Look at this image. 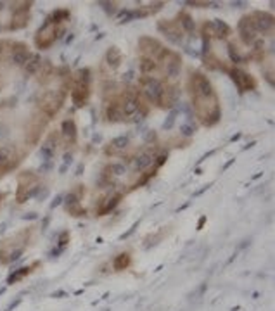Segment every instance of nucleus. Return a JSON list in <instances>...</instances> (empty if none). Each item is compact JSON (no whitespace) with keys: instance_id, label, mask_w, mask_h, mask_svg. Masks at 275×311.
Listing matches in <instances>:
<instances>
[{"instance_id":"f257e3e1","label":"nucleus","mask_w":275,"mask_h":311,"mask_svg":"<svg viewBox=\"0 0 275 311\" xmlns=\"http://www.w3.org/2000/svg\"><path fill=\"white\" fill-rule=\"evenodd\" d=\"M66 90H68V85L66 81L63 83V87L59 88V90H49L45 92L44 96L40 99V109L42 113L45 114L47 118H52L59 113V109L63 107V102L66 99Z\"/></svg>"},{"instance_id":"f03ea898","label":"nucleus","mask_w":275,"mask_h":311,"mask_svg":"<svg viewBox=\"0 0 275 311\" xmlns=\"http://www.w3.org/2000/svg\"><path fill=\"white\" fill-rule=\"evenodd\" d=\"M139 85H140V88H142L144 97H146L149 102H152V104H158L159 102V97H161L165 85H163L161 81L158 80V78L146 76V74H144V76L139 78Z\"/></svg>"},{"instance_id":"7ed1b4c3","label":"nucleus","mask_w":275,"mask_h":311,"mask_svg":"<svg viewBox=\"0 0 275 311\" xmlns=\"http://www.w3.org/2000/svg\"><path fill=\"white\" fill-rule=\"evenodd\" d=\"M189 90H191V97H213L217 96L213 90L209 80L202 73H192L191 80H189Z\"/></svg>"},{"instance_id":"20e7f679","label":"nucleus","mask_w":275,"mask_h":311,"mask_svg":"<svg viewBox=\"0 0 275 311\" xmlns=\"http://www.w3.org/2000/svg\"><path fill=\"white\" fill-rule=\"evenodd\" d=\"M232 33V28L222 19H211V21H204L202 24V37L204 38H227Z\"/></svg>"},{"instance_id":"39448f33","label":"nucleus","mask_w":275,"mask_h":311,"mask_svg":"<svg viewBox=\"0 0 275 311\" xmlns=\"http://www.w3.org/2000/svg\"><path fill=\"white\" fill-rule=\"evenodd\" d=\"M139 47L142 50V57H149L152 61H159L165 52V47H163L161 42H158L156 38L150 37H142L139 40Z\"/></svg>"},{"instance_id":"423d86ee","label":"nucleus","mask_w":275,"mask_h":311,"mask_svg":"<svg viewBox=\"0 0 275 311\" xmlns=\"http://www.w3.org/2000/svg\"><path fill=\"white\" fill-rule=\"evenodd\" d=\"M55 28L57 26L52 24L49 19H45L44 24L38 28L37 35H35V44L38 48H49L55 42Z\"/></svg>"},{"instance_id":"0eeeda50","label":"nucleus","mask_w":275,"mask_h":311,"mask_svg":"<svg viewBox=\"0 0 275 311\" xmlns=\"http://www.w3.org/2000/svg\"><path fill=\"white\" fill-rule=\"evenodd\" d=\"M29 5H31V2H16L12 7V23L9 24V29H21L28 24Z\"/></svg>"},{"instance_id":"6e6552de","label":"nucleus","mask_w":275,"mask_h":311,"mask_svg":"<svg viewBox=\"0 0 275 311\" xmlns=\"http://www.w3.org/2000/svg\"><path fill=\"white\" fill-rule=\"evenodd\" d=\"M251 23H253L256 33H263V35H270L274 31V16L270 12H263V11H254L253 14L250 16Z\"/></svg>"},{"instance_id":"1a4fd4ad","label":"nucleus","mask_w":275,"mask_h":311,"mask_svg":"<svg viewBox=\"0 0 275 311\" xmlns=\"http://www.w3.org/2000/svg\"><path fill=\"white\" fill-rule=\"evenodd\" d=\"M158 29L166 37V40L173 45H182L183 44V31L176 21H159Z\"/></svg>"},{"instance_id":"9d476101","label":"nucleus","mask_w":275,"mask_h":311,"mask_svg":"<svg viewBox=\"0 0 275 311\" xmlns=\"http://www.w3.org/2000/svg\"><path fill=\"white\" fill-rule=\"evenodd\" d=\"M228 74H230L235 87L239 88V92H248V90H254V88H256V80H254L250 73H246V71L234 68V70H228Z\"/></svg>"},{"instance_id":"9b49d317","label":"nucleus","mask_w":275,"mask_h":311,"mask_svg":"<svg viewBox=\"0 0 275 311\" xmlns=\"http://www.w3.org/2000/svg\"><path fill=\"white\" fill-rule=\"evenodd\" d=\"M19 163L16 149L12 145H0V176L16 168Z\"/></svg>"},{"instance_id":"f8f14e48","label":"nucleus","mask_w":275,"mask_h":311,"mask_svg":"<svg viewBox=\"0 0 275 311\" xmlns=\"http://www.w3.org/2000/svg\"><path fill=\"white\" fill-rule=\"evenodd\" d=\"M159 61H165L166 76L176 78L180 74V70H182V59H180V55L176 54V52L165 48V52H163V55H161Z\"/></svg>"},{"instance_id":"ddd939ff","label":"nucleus","mask_w":275,"mask_h":311,"mask_svg":"<svg viewBox=\"0 0 275 311\" xmlns=\"http://www.w3.org/2000/svg\"><path fill=\"white\" fill-rule=\"evenodd\" d=\"M139 106H140V99H139V96H137L135 88H128V90H125V94H123V100H121V104H120L123 116H133V114L139 111Z\"/></svg>"},{"instance_id":"4468645a","label":"nucleus","mask_w":275,"mask_h":311,"mask_svg":"<svg viewBox=\"0 0 275 311\" xmlns=\"http://www.w3.org/2000/svg\"><path fill=\"white\" fill-rule=\"evenodd\" d=\"M237 31H239L241 40L246 45H251L258 40V33H256V29H254L253 23H251L250 16L241 18V21H239V24H237Z\"/></svg>"},{"instance_id":"2eb2a0df","label":"nucleus","mask_w":275,"mask_h":311,"mask_svg":"<svg viewBox=\"0 0 275 311\" xmlns=\"http://www.w3.org/2000/svg\"><path fill=\"white\" fill-rule=\"evenodd\" d=\"M154 154L150 152V150H144V152H139L137 156H133V158H130L128 161L132 163V168L135 169V171H144V169H147L149 166L154 165Z\"/></svg>"},{"instance_id":"dca6fc26","label":"nucleus","mask_w":275,"mask_h":311,"mask_svg":"<svg viewBox=\"0 0 275 311\" xmlns=\"http://www.w3.org/2000/svg\"><path fill=\"white\" fill-rule=\"evenodd\" d=\"M178 97H180L178 87H175V85H170V87H165V88H163L161 97H159L158 106H159V107H168V109H172V107L175 106V104H178Z\"/></svg>"},{"instance_id":"f3484780","label":"nucleus","mask_w":275,"mask_h":311,"mask_svg":"<svg viewBox=\"0 0 275 311\" xmlns=\"http://www.w3.org/2000/svg\"><path fill=\"white\" fill-rule=\"evenodd\" d=\"M88 97H90V85H81L75 83L73 90H71V100L76 107H83L88 102Z\"/></svg>"},{"instance_id":"a211bd4d","label":"nucleus","mask_w":275,"mask_h":311,"mask_svg":"<svg viewBox=\"0 0 275 311\" xmlns=\"http://www.w3.org/2000/svg\"><path fill=\"white\" fill-rule=\"evenodd\" d=\"M57 133H50V135L47 137V140H45L44 144H42V149H40V158L44 163H50L52 158H54L55 154V149H57Z\"/></svg>"},{"instance_id":"6ab92c4d","label":"nucleus","mask_w":275,"mask_h":311,"mask_svg":"<svg viewBox=\"0 0 275 311\" xmlns=\"http://www.w3.org/2000/svg\"><path fill=\"white\" fill-rule=\"evenodd\" d=\"M130 145V137L128 135H120L116 139H113L109 142V145L104 149L106 156H116V154H121L126 147Z\"/></svg>"},{"instance_id":"aec40b11","label":"nucleus","mask_w":275,"mask_h":311,"mask_svg":"<svg viewBox=\"0 0 275 311\" xmlns=\"http://www.w3.org/2000/svg\"><path fill=\"white\" fill-rule=\"evenodd\" d=\"M28 57H29L28 45L21 44V42H18V44L12 45L11 59H12V62H14L16 66H25L26 61H28Z\"/></svg>"},{"instance_id":"412c9836","label":"nucleus","mask_w":275,"mask_h":311,"mask_svg":"<svg viewBox=\"0 0 275 311\" xmlns=\"http://www.w3.org/2000/svg\"><path fill=\"white\" fill-rule=\"evenodd\" d=\"M120 199H121L120 192H118V194H111V195H107V197H104L102 201H100L99 209H97V215L104 216V215H107L109 211H113V209L120 204Z\"/></svg>"},{"instance_id":"4be33fe9","label":"nucleus","mask_w":275,"mask_h":311,"mask_svg":"<svg viewBox=\"0 0 275 311\" xmlns=\"http://www.w3.org/2000/svg\"><path fill=\"white\" fill-rule=\"evenodd\" d=\"M176 24L180 26V29H182L183 33H194V29H196L194 18L185 11H182L178 16H176Z\"/></svg>"},{"instance_id":"5701e85b","label":"nucleus","mask_w":275,"mask_h":311,"mask_svg":"<svg viewBox=\"0 0 275 311\" xmlns=\"http://www.w3.org/2000/svg\"><path fill=\"white\" fill-rule=\"evenodd\" d=\"M61 133H63V139L66 140L68 144H75L78 137V130L76 124H75L73 120H64L63 126H61Z\"/></svg>"},{"instance_id":"b1692460","label":"nucleus","mask_w":275,"mask_h":311,"mask_svg":"<svg viewBox=\"0 0 275 311\" xmlns=\"http://www.w3.org/2000/svg\"><path fill=\"white\" fill-rule=\"evenodd\" d=\"M106 62H107V66H109L111 70H116V68H120V64L123 62V54H121L120 48L111 47L109 50L106 52Z\"/></svg>"},{"instance_id":"393cba45","label":"nucleus","mask_w":275,"mask_h":311,"mask_svg":"<svg viewBox=\"0 0 275 311\" xmlns=\"http://www.w3.org/2000/svg\"><path fill=\"white\" fill-rule=\"evenodd\" d=\"M106 118H107V121H111V123H120V121L125 120V116H123V113H121L120 104L111 102L109 106L106 107Z\"/></svg>"},{"instance_id":"a878e982","label":"nucleus","mask_w":275,"mask_h":311,"mask_svg":"<svg viewBox=\"0 0 275 311\" xmlns=\"http://www.w3.org/2000/svg\"><path fill=\"white\" fill-rule=\"evenodd\" d=\"M42 68V57L38 54H33V55H29L28 61H26L25 64V71L26 74H35L38 70Z\"/></svg>"},{"instance_id":"bb28decb","label":"nucleus","mask_w":275,"mask_h":311,"mask_svg":"<svg viewBox=\"0 0 275 311\" xmlns=\"http://www.w3.org/2000/svg\"><path fill=\"white\" fill-rule=\"evenodd\" d=\"M139 68H140V73L147 76V74L154 73V71L158 70V62L152 61V59H149V57H142L139 62Z\"/></svg>"},{"instance_id":"cd10ccee","label":"nucleus","mask_w":275,"mask_h":311,"mask_svg":"<svg viewBox=\"0 0 275 311\" xmlns=\"http://www.w3.org/2000/svg\"><path fill=\"white\" fill-rule=\"evenodd\" d=\"M227 52H228V57H230V61L235 62V64H241V62L246 61V55H242L241 52L237 50L235 44H228L227 45Z\"/></svg>"},{"instance_id":"c85d7f7f","label":"nucleus","mask_w":275,"mask_h":311,"mask_svg":"<svg viewBox=\"0 0 275 311\" xmlns=\"http://www.w3.org/2000/svg\"><path fill=\"white\" fill-rule=\"evenodd\" d=\"M90 76H92L90 70H88V68H83V70H78L76 73H75L73 80H75V83L90 85Z\"/></svg>"},{"instance_id":"c756f323","label":"nucleus","mask_w":275,"mask_h":311,"mask_svg":"<svg viewBox=\"0 0 275 311\" xmlns=\"http://www.w3.org/2000/svg\"><path fill=\"white\" fill-rule=\"evenodd\" d=\"M130 264V254L128 253H121V254H118L116 258H114V263H113V266H114V270H125L126 266Z\"/></svg>"},{"instance_id":"7c9ffc66","label":"nucleus","mask_w":275,"mask_h":311,"mask_svg":"<svg viewBox=\"0 0 275 311\" xmlns=\"http://www.w3.org/2000/svg\"><path fill=\"white\" fill-rule=\"evenodd\" d=\"M68 18H70V11H68V9H57V11L52 12V16L49 18V21H50L52 24H57V23L66 21Z\"/></svg>"},{"instance_id":"2f4dec72","label":"nucleus","mask_w":275,"mask_h":311,"mask_svg":"<svg viewBox=\"0 0 275 311\" xmlns=\"http://www.w3.org/2000/svg\"><path fill=\"white\" fill-rule=\"evenodd\" d=\"M132 19H135V14H133V11H128V9H121V11L116 14V21L120 23V24L132 21Z\"/></svg>"},{"instance_id":"473e14b6","label":"nucleus","mask_w":275,"mask_h":311,"mask_svg":"<svg viewBox=\"0 0 275 311\" xmlns=\"http://www.w3.org/2000/svg\"><path fill=\"white\" fill-rule=\"evenodd\" d=\"M194 133H196V124L192 123V121L180 124V135L182 137H192Z\"/></svg>"},{"instance_id":"72a5a7b5","label":"nucleus","mask_w":275,"mask_h":311,"mask_svg":"<svg viewBox=\"0 0 275 311\" xmlns=\"http://www.w3.org/2000/svg\"><path fill=\"white\" fill-rule=\"evenodd\" d=\"M107 168L113 173V176H123L126 173V166L123 165V163H111Z\"/></svg>"},{"instance_id":"f704fd0d","label":"nucleus","mask_w":275,"mask_h":311,"mask_svg":"<svg viewBox=\"0 0 275 311\" xmlns=\"http://www.w3.org/2000/svg\"><path fill=\"white\" fill-rule=\"evenodd\" d=\"M31 268L33 266H28V268H19L16 273H12L11 277H9V280H7V284H12V282H18V280H21L23 277H26V275L31 271Z\"/></svg>"},{"instance_id":"c9c22d12","label":"nucleus","mask_w":275,"mask_h":311,"mask_svg":"<svg viewBox=\"0 0 275 311\" xmlns=\"http://www.w3.org/2000/svg\"><path fill=\"white\" fill-rule=\"evenodd\" d=\"M176 116H178V111H176V109L170 111L168 118H166L165 123H163V130H172L173 124H175V121H176Z\"/></svg>"},{"instance_id":"e433bc0d","label":"nucleus","mask_w":275,"mask_h":311,"mask_svg":"<svg viewBox=\"0 0 275 311\" xmlns=\"http://www.w3.org/2000/svg\"><path fill=\"white\" fill-rule=\"evenodd\" d=\"M97 5H100L107 16H114L118 12V9H116L118 5L114 4V2H97Z\"/></svg>"},{"instance_id":"4c0bfd02","label":"nucleus","mask_w":275,"mask_h":311,"mask_svg":"<svg viewBox=\"0 0 275 311\" xmlns=\"http://www.w3.org/2000/svg\"><path fill=\"white\" fill-rule=\"evenodd\" d=\"M140 133H142L144 140H146L147 144L154 142V140H156V133H154V130H144V132H140Z\"/></svg>"},{"instance_id":"58836bf2","label":"nucleus","mask_w":275,"mask_h":311,"mask_svg":"<svg viewBox=\"0 0 275 311\" xmlns=\"http://www.w3.org/2000/svg\"><path fill=\"white\" fill-rule=\"evenodd\" d=\"M209 54V40L208 38H204L202 37V47H201V55H208Z\"/></svg>"},{"instance_id":"ea45409f","label":"nucleus","mask_w":275,"mask_h":311,"mask_svg":"<svg viewBox=\"0 0 275 311\" xmlns=\"http://www.w3.org/2000/svg\"><path fill=\"white\" fill-rule=\"evenodd\" d=\"M68 240H70V232H63V234H61V237H59V245H61V247H64V245L68 244Z\"/></svg>"},{"instance_id":"a19ab883","label":"nucleus","mask_w":275,"mask_h":311,"mask_svg":"<svg viewBox=\"0 0 275 311\" xmlns=\"http://www.w3.org/2000/svg\"><path fill=\"white\" fill-rule=\"evenodd\" d=\"M47 195H49V189H47V187H40V191H38V194H37L38 201H44Z\"/></svg>"},{"instance_id":"79ce46f5","label":"nucleus","mask_w":275,"mask_h":311,"mask_svg":"<svg viewBox=\"0 0 275 311\" xmlns=\"http://www.w3.org/2000/svg\"><path fill=\"white\" fill-rule=\"evenodd\" d=\"M133 78H135V73H133V71H126V73L123 74V76H121V80L125 81V83H130V81H132Z\"/></svg>"},{"instance_id":"37998d69","label":"nucleus","mask_w":275,"mask_h":311,"mask_svg":"<svg viewBox=\"0 0 275 311\" xmlns=\"http://www.w3.org/2000/svg\"><path fill=\"white\" fill-rule=\"evenodd\" d=\"M71 163H73V156H71V152H66V154H64V163H63V165L70 166Z\"/></svg>"},{"instance_id":"c03bdc74","label":"nucleus","mask_w":275,"mask_h":311,"mask_svg":"<svg viewBox=\"0 0 275 311\" xmlns=\"http://www.w3.org/2000/svg\"><path fill=\"white\" fill-rule=\"evenodd\" d=\"M50 168H52V161L50 163H44V165L40 166V173H47Z\"/></svg>"},{"instance_id":"a18cd8bd","label":"nucleus","mask_w":275,"mask_h":311,"mask_svg":"<svg viewBox=\"0 0 275 311\" xmlns=\"http://www.w3.org/2000/svg\"><path fill=\"white\" fill-rule=\"evenodd\" d=\"M272 76H274V74H272V71H267V73H265V80H267L268 83L274 87V78H272Z\"/></svg>"},{"instance_id":"49530a36","label":"nucleus","mask_w":275,"mask_h":311,"mask_svg":"<svg viewBox=\"0 0 275 311\" xmlns=\"http://www.w3.org/2000/svg\"><path fill=\"white\" fill-rule=\"evenodd\" d=\"M232 5H234V7H237V9H244L248 5V2H232Z\"/></svg>"},{"instance_id":"de8ad7c7","label":"nucleus","mask_w":275,"mask_h":311,"mask_svg":"<svg viewBox=\"0 0 275 311\" xmlns=\"http://www.w3.org/2000/svg\"><path fill=\"white\" fill-rule=\"evenodd\" d=\"M61 201H63V197H61V195H57V197L54 199V202L50 204V208H57V206L61 204Z\"/></svg>"},{"instance_id":"09e8293b","label":"nucleus","mask_w":275,"mask_h":311,"mask_svg":"<svg viewBox=\"0 0 275 311\" xmlns=\"http://www.w3.org/2000/svg\"><path fill=\"white\" fill-rule=\"evenodd\" d=\"M25 220H37L38 216H37V213H29V215H26V216H23Z\"/></svg>"},{"instance_id":"8fccbe9b","label":"nucleus","mask_w":275,"mask_h":311,"mask_svg":"<svg viewBox=\"0 0 275 311\" xmlns=\"http://www.w3.org/2000/svg\"><path fill=\"white\" fill-rule=\"evenodd\" d=\"M208 189H209V185H204V187H202V189H201V191H198V192H196L194 195H201L202 192H206V191H208Z\"/></svg>"},{"instance_id":"3c124183","label":"nucleus","mask_w":275,"mask_h":311,"mask_svg":"<svg viewBox=\"0 0 275 311\" xmlns=\"http://www.w3.org/2000/svg\"><path fill=\"white\" fill-rule=\"evenodd\" d=\"M68 171V166H61V168H59V173H61V175H63V173H66Z\"/></svg>"},{"instance_id":"603ef678","label":"nucleus","mask_w":275,"mask_h":311,"mask_svg":"<svg viewBox=\"0 0 275 311\" xmlns=\"http://www.w3.org/2000/svg\"><path fill=\"white\" fill-rule=\"evenodd\" d=\"M81 171H83V165L78 166V169H76V173H75V175H81Z\"/></svg>"},{"instance_id":"864d4df0","label":"nucleus","mask_w":275,"mask_h":311,"mask_svg":"<svg viewBox=\"0 0 275 311\" xmlns=\"http://www.w3.org/2000/svg\"><path fill=\"white\" fill-rule=\"evenodd\" d=\"M73 38H75L73 35H70V37L66 38V44H71V42H73Z\"/></svg>"},{"instance_id":"5fc2aeb1","label":"nucleus","mask_w":275,"mask_h":311,"mask_svg":"<svg viewBox=\"0 0 275 311\" xmlns=\"http://www.w3.org/2000/svg\"><path fill=\"white\" fill-rule=\"evenodd\" d=\"M232 163H234V159H230V161H228V163H227V165H225V166H224V171H225V169H227V168H228V166H230V165H232Z\"/></svg>"},{"instance_id":"6e6d98bb","label":"nucleus","mask_w":275,"mask_h":311,"mask_svg":"<svg viewBox=\"0 0 275 311\" xmlns=\"http://www.w3.org/2000/svg\"><path fill=\"white\" fill-rule=\"evenodd\" d=\"M239 139H241V135H239V133H237V135H234V137H232V142H235V140H239Z\"/></svg>"},{"instance_id":"4d7b16f0","label":"nucleus","mask_w":275,"mask_h":311,"mask_svg":"<svg viewBox=\"0 0 275 311\" xmlns=\"http://www.w3.org/2000/svg\"><path fill=\"white\" fill-rule=\"evenodd\" d=\"M4 7H5V4H4V2H0V12L4 11Z\"/></svg>"},{"instance_id":"13d9d810","label":"nucleus","mask_w":275,"mask_h":311,"mask_svg":"<svg viewBox=\"0 0 275 311\" xmlns=\"http://www.w3.org/2000/svg\"><path fill=\"white\" fill-rule=\"evenodd\" d=\"M2 47H4V44H2V42H0V54H2V50H4V48H2Z\"/></svg>"},{"instance_id":"bf43d9fd","label":"nucleus","mask_w":275,"mask_h":311,"mask_svg":"<svg viewBox=\"0 0 275 311\" xmlns=\"http://www.w3.org/2000/svg\"><path fill=\"white\" fill-rule=\"evenodd\" d=\"M0 199H2V195H0Z\"/></svg>"}]
</instances>
